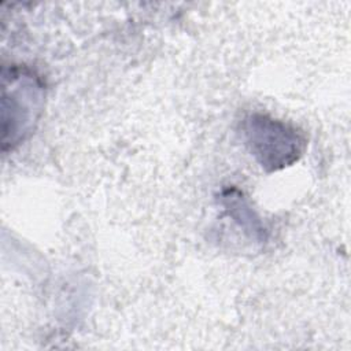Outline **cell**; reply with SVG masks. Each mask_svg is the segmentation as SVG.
Masks as SVG:
<instances>
[{
    "label": "cell",
    "instance_id": "1",
    "mask_svg": "<svg viewBox=\"0 0 351 351\" xmlns=\"http://www.w3.org/2000/svg\"><path fill=\"white\" fill-rule=\"evenodd\" d=\"M244 134L251 152L269 170L298 160L304 145L303 137L293 128L265 115L248 117L244 122Z\"/></svg>",
    "mask_w": 351,
    "mask_h": 351
},
{
    "label": "cell",
    "instance_id": "2",
    "mask_svg": "<svg viewBox=\"0 0 351 351\" xmlns=\"http://www.w3.org/2000/svg\"><path fill=\"white\" fill-rule=\"evenodd\" d=\"M37 82L26 73L3 71V145L18 143L34 118Z\"/></svg>",
    "mask_w": 351,
    "mask_h": 351
}]
</instances>
